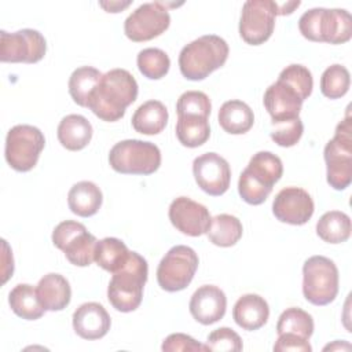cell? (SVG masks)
Wrapping results in <instances>:
<instances>
[{
	"label": "cell",
	"instance_id": "6da1fadb",
	"mask_svg": "<svg viewBox=\"0 0 352 352\" xmlns=\"http://www.w3.org/2000/svg\"><path fill=\"white\" fill-rule=\"evenodd\" d=\"M138 82L125 69H111L104 73L89 96L87 107L100 120L118 121L138 98Z\"/></svg>",
	"mask_w": 352,
	"mask_h": 352
},
{
	"label": "cell",
	"instance_id": "7a4b0ae2",
	"mask_svg": "<svg viewBox=\"0 0 352 352\" xmlns=\"http://www.w3.org/2000/svg\"><path fill=\"white\" fill-rule=\"evenodd\" d=\"M228 52V44L220 36H201L182 48L179 54L180 73L191 81L204 80L226 63Z\"/></svg>",
	"mask_w": 352,
	"mask_h": 352
},
{
	"label": "cell",
	"instance_id": "3957f363",
	"mask_svg": "<svg viewBox=\"0 0 352 352\" xmlns=\"http://www.w3.org/2000/svg\"><path fill=\"white\" fill-rule=\"evenodd\" d=\"M148 265L144 257L131 252L128 261L113 274L107 287V300L120 312L135 311L143 298V287L147 282Z\"/></svg>",
	"mask_w": 352,
	"mask_h": 352
},
{
	"label": "cell",
	"instance_id": "277c9868",
	"mask_svg": "<svg viewBox=\"0 0 352 352\" xmlns=\"http://www.w3.org/2000/svg\"><path fill=\"white\" fill-rule=\"evenodd\" d=\"M283 175V165L271 151L256 153L238 180V192L249 205L263 204Z\"/></svg>",
	"mask_w": 352,
	"mask_h": 352
},
{
	"label": "cell",
	"instance_id": "5b68a950",
	"mask_svg": "<svg viewBox=\"0 0 352 352\" xmlns=\"http://www.w3.org/2000/svg\"><path fill=\"white\" fill-rule=\"evenodd\" d=\"M327 183L334 190H345L352 182V121L349 113L338 122L334 138L324 146Z\"/></svg>",
	"mask_w": 352,
	"mask_h": 352
},
{
	"label": "cell",
	"instance_id": "8992f818",
	"mask_svg": "<svg viewBox=\"0 0 352 352\" xmlns=\"http://www.w3.org/2000/svg\"><path fill=\"white\" fill-rule=\"evenodd\" d=\"M109 164L122 175H151L161 165V151L151 142L126 139L111 147Z\"/></svg>",
	"mask_w": 352,
	"mask_h": 352
},
{
	"label": "cell",
	"instance_id": "52a82bcc",
	"mask_svg": "<svg viewBox=\"0 0 352 352\" xmlns=\"http://www.w3.org/2000/svg\"><path fill=\"white\" fill-rule=\"evenodd\" d=\"M338 293V270L333 260L312 256L302 265V294L314 305H327Z\"/></svg>",
	"mask_w": 352,
	"mask_h": 352
},
{
	"label": "cell",
	"instance_id": "ba28073f",
	"mask_svg": "<svg viewBox=\"0 0 352 352\" xmlns=\"http://www.w3.org/2000/svg\"><path fill=\"white\" fill-rule=\"evenodd\" d=\"M45 146L43 132L28 124L12 126L6 138V161L16 172H29L38 161Z\"/></svg>",
	"mask_w": 352,
	"mask_h": 352
},
{
	"label": "cell",
	"instance_id": "9c48e42d",
	"mask_svg": "<svg viewBox=\"0 0 352 352\" xmlns=\"http://www.w3.org/2000/svg\"><path fill=\"white\" fill-rule=\"evenodd\" d=\"M199 260L194 249L186 245L170 248L161 258L157 268V282L165 292H180L186 289L198 268Z\"/></svg>",
	"mask_w": 352,
	"mask_h": 352
},
{
	"label": "cell",
	"instance_id": "30bf717a",
	"mask_svg": "<svg viewBox=\"0 0 352 352\" xmlns=\"http://www.w3.org/2000/svg\"><path fill=\"white\" fill-rule=\"evenodd\" d=\"M52 243L65 253L73 265L87 267L95 261L98 239L78 221L65 220L59 223L52 231Z\"/></svg>",
	"mask_w": 352,
	"mask_h": 352
},
{
	"label": "cell",
	"instance_id": "8fae6325",
	"mask_svg": "<svg viewBox=\"0 0 352 352\" xmlns=\"http://www.w3.org/2000/svg\"><path fill=\"white\" fill-rule=\"evenodd\" d=\"M278 3L272 0H249L242 6L239 34L250 45L264 44L272 34Z\"/></svg>",
	"mask_w": 352,
	"mask_h": 352
},
{
	"label": "cell",
	"instance_id": "7c38bea8",
	"mask_svg": "<svg viewBox=\"0 0 352 352\" xmlns=\"http://www.w3.org/2000/svg\"><path fill=\"white\" fill-rule=\"evenodd\" d=\"M170 25V15L162 1L144 3L139 6L124 22L125 36L135 41H148L162 34Z\"/></svg>",
	"mask_w": 352,
	"mask_h": 352
},
{
	"label": "cell",
	"instance_id": "4fadbf2b",
	"mask_svg": "<svg viewBox=\"0 0 352 352\" xmlns=\"http://www.w3.org/2000/svg\"><path fill=\"white\" fill-rule=\"evenodd\" d=\"M47 51L44 36L34 29H22L14 33L0 32V60L8 63H36Z\"/></svg>",
	"mask_w": 352,
	"mask_h": 352
},
{
	"label": "cell",
	"instance_id": "5bb4252c",
	"mask_svg": "<svg viewBox=\"0 0 352 352\" xmlns=\"http://www.w3.org/2000/svg\"><path fill=\"white\" fill-rule=\"evenodd\" d=\"M192 173L198 187L212 197L223 195L231 182L228 162L217 153H205L192 162Z\"/></svg>",
	"mask_w": 352,
	"mask_h": 352
},
{
	"label": "cell",
	"instance_id": "9a60e30c",
	"mask_svg": "<svg viewBox=\"0 0 352 352\" xmlns=\"http://www.w3.org/2000/svg\"><path fill=\"white\" fill-rule=\"evenodd\" d=\"M315 205L311 195L300 187L282 188L272 202L274 216L292 226L305 224L314 214Z\"/></svg>",
	"mask_w": 352,
	"mask_h": 352
},
{
	"label": "cell",
	"instance_id": "2e32d148",
	"mask_svg": "<svg viewBox=\"0 0 352 352\" xmlns=\"http://www.w3.org/2000/svg\"><path fill=\"white\" fill-rule=\"evenodd\" d=\"M172 226L184 235L199 236L206 234L210 223V213L206 206L188 197H177L169 205L168 212Z\"/></svg>",
	"mask_w": 352,
	"mask_h": 352
},
{
	"label": "cell",
	"instance_id": "e0dca14e",
	"mask_svg": "<svg viewBox=\"0 0 352 352\" xmlns=\"http://www.w3.org/2000/svg\"><path fill=\"white\" fill-rule=\"evenodd\" d=\"M305 99L301 94L282 78H278L264 92V106L271 116V122H280L297 118Z\"/></svg>",
	"mask_w": 352,
	"mask_h": 352
},
{
	"label": "cell",
	"instance_id": "ac0fdd59",
	"mask_svg": "<svg viewBox=\"0 0 352 352\" xmlns=\"http://www.w3.org/2000/svg\"><path fill=\"white\" fill-rule=\"evenodd\" d=\"M188 308L191 316L198 323L209 326L226 315L227 297L220 287L204 285L192 293Z\"/></svg>",
	"mask_w": 352,
	"mask_h": 352
},
{
	"label": "cell",
	"instance_id": "d6986e66",
	"mask_svg": "<svg viewBox=\"0 0 352 352\" xmlns=\"http://www.w3.org/2000/svg\"><path fill=\"white\" fill-rule=\"evenodd\" d=\"M111 319L99 302H84L73 314V329L84 340H99L110 330Z\"/></svg>",
	"mask_w": 352,
	"mask_h": 352
},
{
	"label": "cell",
	"instance_id": "ffe728a7",
	"mask_svg": "<svg viewBox=\"0 0 352 352\" xmlns=\"http://www.w3.org/2000/svg\"><path fill=\"white\" fill-rule=\"evenodd\" d=\"M270 316V307L267 301L258 294H243L238 298L232 309L235 323L243 330L253 331L263 327Z\"/></svg>",
	"mask_w": 352,
	"mask_h": 352
},
{
	"label": "cell",
	"instance_id": "44dd1931",
	"mask_svg": "<svg viewBox=\"0 0 352 352\" xmlns=\"http://www.w3.org/2000/svg\"><path fill=\"white\" fill-rule=\"evenodd\" d=\"M37 296L45 311H62L72 298V289L65 276L60 274H47L37 283Z\"/></svg>",
	"mask_w": 352,
	"mask_h": 352
},
{
	"label": "cell",
	"instance_id": "7402d4cb",
	"mask_svg": "<svg viewBox=\"0 0 352 352\" xmlns=\"http://www.w3.org/2000/svg\"><path fill=\"white\" fill-rule=\"evenodd\" d=\"M320 43L342 44L352 37V16L346 10H322L320 28H319Z\"/></svg>",
	"mask_w": 352,
	"mask_h": 352
},
{
	"label": "cell",
	"instance_id": "603a6c76",
	"mask_svg": "<svg viewBox=\"0 0 352 352\" xmlns=\"http://www.w3.org/2000/svg\"><path fill=\"white\" fill-rule=\"evenodd\" d=\"M91 122L80 114H69L63 117L58 125V140L70 151H78L88 146L92 139Z\"/></svg>",
	"mask_w": 352,
	"mask_h": 352
},
{
	"label": "cell",
	"instance_id": "cb8c5ba5",
	"mask_svg": "<svg viewBox=\"0 0 352 352\" xmlns=\"http://www.w3.org/2000/svg\"><path fill=\"white\" fill-rule=\"evenodd\" d=\"M103 195L100 188L88 180L76 183L67 194L69 209L80 217H91L102 206Z\"/></svg>",
	"mask_w": 352,
	"mask_h": 352
},
{
	"label": "cell",
	"instance_id": "d4e9b609",
	"mask_svg": "<svg viewBox=\"0 0 352 352\" xmlns=\"http://www.w3.org/2000/svg\"><path fill=\"white\" fill-rule=\"evenodd\" d=\"M217 118L220 126L231 135L246 133L254 124L253 110L238 99L224 102L219 110Z\"/></svg>",
	"mask_w": 352,
	"mask_h": 352
},
{
	"label": "cell",
	"instance_id": "484cf974",
	"mask_svg": "<svg viewBox=\"0 0 352 352\" xmlns=\"http://www.w3.org/2000/svg\"><path fill=\"white\" fill-rule=\"evenodd\" d=\"M168 110L160 100H147L140 104L132 116V126L143 135H157L164 131L168 124Z\"/></svg>",
	"mask_w": 352,
	"mask_h": 352
},
{
	"label": "cell",
	"instance_id": "4316f807",
	"mask_svg": "<svg viewBox=\"0 0 352 352\" xmlns=\"http://www.w3.org/2000/svg\"><path fill=\"white\" fill-rule=\"evenodd\" d=\"M8 304L12 312L26 320L40 319L45 308L41 305L37 290L29 283L16 285L8 294Z\"/></svg>",
	"mask_w": 352,
	"mask_h": 352
},
{
	"label": "cell",
	"instance_id": "83f0119b",
	"mask_svg": "<svg viewBox=\"0 0 352 352\" xmlns=\"http://www.w3.org/2000/svg\"><path fill=\"white\" fill-rule=\"evenodd\" d=\"M243 228L238 217L227 213L217 214L210 219L206 235L209 241L220 248L234 246L242 236Z\"/></svg>",
	"mask_w": 352,
	"mask_h": 352
},
{
	"label": "cell",
	"instance_id": "f1b7e54d",
	"mask_svg": "<svg viewBox=\"0 0 352 352\" xmlns=\"http://www.w3.org/2000/svg\"><path fill=\"white\" fill-rule=\"evenodd\" d=\"M210 126L208 117L202 116H177L176 138L184 147H199L208 142Z\"/></svg>",
	"mask_w": 352,
	"mask_h": 352
},
{
	"label": "cell",
	"instance_id": "f546056e",
	"mask_svg": "<svg viewBox=\"0 0 352 352\" xmlns=\"http://www.w3.org/2000/svg\"><path fill=\"white\" fill-rule=\"evenodd\" d=\"M129 254L131 252L121 239L107 236L98 241L95 249V261L104 271L114 274L128 261Z\"/></svg>",
	"mask_w": 352,
	"mask_h": 352
},
{
	"label": "cell",
	"instance_id": "4dcf8cb0",
	"mask_svg": "<svg viewBox=\"0 0 352 352\" xmlns=\"http://www.w3.org/2000/svg\"><path fill=\"white\" fill-rule=\"evenodd\" d=\"M316 234L327 243L345 242L351 235V219L340 210L326 212L316 223Z\"/></svg>",
	"mask_w": 352,
	"mask_h": 352
},
{
	"label": "cell",
	"instance_id": "1f68e13d",
	"mask_svg": "<svg viewBox=\"0 0 352 352\" xmlns=\"http://www.w3.org/2000/svg\"><path fill=\"white\" fill-rule=\"evenodd\" d=\"M102 73L92 66L77 67L69 78V94L74 103L87 107L88 100L102 78Z\"/></svg>",
	"mask_w": 352,
	"mask_h": 352
},
{
	"label": "cell",
	"instance_id": "d6a6232c",
	"mask_svg": "<svg viewBox=\"0 0 352 352\" xmlns=\"http://www.w3.org/2000/svg\"><path fill=\"white\" fill-rule=\"evenodd\" d=\"M276 333L279 334H294L301 338L309 340L314 333V319L312 316L301 308H287L285 309L276 323Z\"/></svg>",
	"mask_w": 352,
	"mask_h": 352
},
{
	"label": "cell",
	"instance_id": "836d02e7",
	"mask_svg": "<svg viewBox=\"0 0 352 352\" xmlns=\"http://www.w3.org/2000/svg\"><path fill=\"white\" fill-rule=\"evenodd\" d=\"M139 72L150 78L160 80L165 77L170 67V59L165 51L160 48H144L138 54L136 58Z\"/></svg>",
	"mask_w": 352,
	"mask_h": 352
},
{
	"label": "cell",
	"instance_id": "e575fe53",
	"mask_svg": "<svg viewBox=\"0 0 352 352\" xmlns=\"http://www.w3.org/2000/svg\"><path fill=\"white\" fill-rule=\"evenodd\" d=\"M351 85L349 72L345 66L334 63L329 66L320 77V91L329 99H340Z\"/></svg>",
	"mask_w": 352,
	"mask_h": 352
},
{
	"label": "cell",
	"instance_id": "d590c367",
	"mask_svg": "<svg viewBox=\"0 0 352 352\" xmlns=\"http://www.w3.org/2000/svg\"><path fill=\"white\" fill-rule=\"evenodd\" d=\"M212 110L210 99L201 91H187L182 94L176 103L177 116H202L209 117Z\"/></svg>",
	"mask_w": 352,
	"mask_h": 352
},
{
	"label": "cell",
	"instance_id": "8d00e7d4",
	"mask_svg": "<svg viewBox=\"0 0 352 352\" xmlns=\"http://www.w3.org/2000/svg\"><path fill=\"white\" fill-rule=\"evenodd\" d=\"M271 125L274 128L271 129L270 136L280 147H292L297 144L304 132V125L300 117L280 122H271Z\"/></svg>",
	"mask_w": 352,
	"mask_h": 352
},
{
	"label": "cell",
	"instance_id": "74e56055",
	"mask_svg": "<svg viewBox=\"0 0 352 352\" xmlns=\"http://www.w3.org/2000/svg\"><path fill=\"white\" fill-rule=\"evenodd\" d=\"M206 351L220 352H239L242 351V340L238 333L230 327H219L213 330L206 340Z\"/></svg>",
	"mask_w": 352,
	"mask_h": 352
},
{
	"label": "cell",
	"instance_id": "f35d334b",
	"mask_svg": "<svg viewBox=\"0 0 352 352\" xmlns=\"http://www.w3.org/2000/svg\"><path fill=\"white\" fill-rule=\"evenodd\" d=\"M278 78L285 80L286 82H289L292 87H294L304 99H308V96L312 94V88H314V78L311 72L302 66V65H289L286 66Z\"/></svg>",
	"mask_w": 352,
	"mask_h": 352
},
{
	"label": "cell",
	"instance_id": "ab89813d",
	"mask_svg": "<svg viewBox=\"0 0 352 352\" xmlns=\"http://www.w3.org/2000/svg\"><path fill=\"white\" fill-rule=\"evenodd\" d=\"M161 349L164 352H177V351L198 352V351H206V346L199 344L197 340H194L187 334L173 333L164 340Z\"/></svg>",
	"mask_w": 352,
	"mask_h": 352
},
{
	"label": "cell",
	"instance_id": "60d3db41",
	"mask_svg": "<svg viewBox=\"0 0 352 352\" xmlns=\"http://www.w3.org/2000/svg\"><path fill=\"white\" fill-rule=\"evenodd\" d=\"M275 352H311L312 348L308 342V340L301 338L294 334H279L276 342L274 344Z\"/></svg>",
	"mask_w": 352,
	"mask_h": 352
},
{
	"label": "cell",
	"instance_id": "b9f144b4",
	"mask_svg": "<svg viewBox=\"0 0 352 352\" xmlns=\"http://www.w3.org/2000/svg\"><path fill=\"white\" fill-rule=\"evenodd\" d=\"M129 4H131V1H125V3H121V1L104 3V1H100V3H99V6L103 7L107 12H120V11H122L124 8H126Z\"/></svg>",
	"mask_w": 352,
	"mask_h": 352
},
{
	"label": "cell",
	"instance_id": "7bdbcfd3",
	"mask_svg": "<svg viewBox=\"0 0 352 352\" xmlns=\"http://www.w3.org/2000/svg\"><path fill=\"white\" fill-rule=\"evenodd\" d=\"M301 3L300 1H289L286 4H283L282 7L278 4V15H289L294 11L296 7H298Z\"/></svg>",
	"mask_w": 352,
	"mask_h": 352
}]
</instances>
